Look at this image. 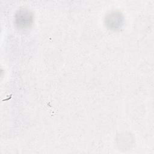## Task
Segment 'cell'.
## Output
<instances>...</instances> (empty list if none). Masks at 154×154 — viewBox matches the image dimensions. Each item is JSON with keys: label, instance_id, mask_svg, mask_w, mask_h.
<instances>
[{"label": "cell", "instance_id": "6da1fadb", "mask_svg": "<svg viewBox=\"0 0 154 154\" xmlns=\"http://www.w3.org/2000/svg\"><path fill=\"white\" fill-rule=\"evenodd\" d=\"M32 17L28 11L20 10L16 16V25L19 28H26L32 23Z\"/></svg>", "mask_w": 154, "mask_h": 154}, {"label": "cell", "instance_id": "7a4b0ae2", "mask_svg": "<svg viewBox=\"0 0 154 154\" xmlns=\"http://www.w3.org/2000/svg\"><path fill=\"white\" fill-rule=\"evenodd\" d=\"M105 20L106 25L110 28L116 29L121 26L122 24L123 18L122 17L120 14L115 13L108 14Z\"/></svg>", "mask_w": 154, "mask_h": 154}]
</instances>
